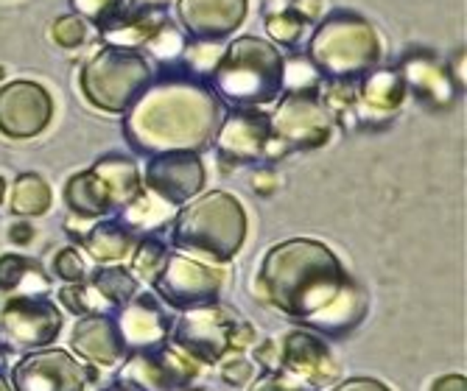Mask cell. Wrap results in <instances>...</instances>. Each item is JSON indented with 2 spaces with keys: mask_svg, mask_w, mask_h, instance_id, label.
<instances>
[{
  "mask_svg": "<svg viewBox=\"0 0 467 391\" xmlns=\"http://www.w3.org/2000/svg\"><path fill=\"white\" fill-rule=\"evenodd\" d=\"M258 296L317 335L345 338L367 316V291L325 243L294 238L269 249L258 274Z\"/></svg>",
  "mask_w": 467,
  "mask_h": 391,
  "instance_id": "cell-1",
  "label": "cell"
},
{
  "mask_svg": "<svg viewBox=\"0 0 467 391\" xmlns=\"http://www.w3.org/2000/svg\"><path fill=\"white\" fill-rule=\"evenodd\" d=\"M222 123V104L207 84L193 78H168L135 98L126 109L123 132L140 154L199 151L210 146Z\"/></svg>",
  "mask_w": 467,
  "mask_h": 391,
  "instance_id": "cell-2",
  "label": "cell"
},
{
  "mask_svg": "<svg viewBox=\"0 0 467 391\" xmlns=\"http://www.w3.org/2000/svg\"><path fill=\"white\" fill-rule=\"evenodd\" d=\"M246 210L224 190H210L182 204L174 215V246L188 254H202L213 263L233 260L246 241Z\"/></svg>",
  "mask_w": 467,
  "mask_h": 391,
  "instance_id": "cell-3",
  "label": "cell"
},
{
  "mask_svg": "<svg viewBox=\"0 0 467 391\" xmlns=\"http://www.w3.org/2000/svg\"><path fill=\"white\" fill-rule=\"evenodd\" d=\"M213 87L238 107H258L275 101L285 87V59L272 42L261 36H241L213 67Z\"/></svg>",
  "mask_w": 467,
  "mask_h": 391,
  "instance_id": "cell-4",
  "label": "cell"
},
{
  "mask_svg": "<svg viewBox=\"0 0 467 391\" xmlns=\"http://www.w3.org/2000/svg\"><path fill=\"white\" fill-rule=\"evenodd\" d=\"M308 57L317 70L330 78H353L378 65L380 39L364 17L353 12H336L314 31Z\"/></svg>",
  "mask_w": 467,
  "mask_h": 391,
  "instance_id": "cell-5",
  "label": "cell"
},
{
  "mask_svg": "<svg viewBox=\"0 0 467 391\" xmlns=\"http://www.w3.org/2000/svg\"><path fill=\"white\" fill-rule=\"evenodd\" d=\"M151 81V65L132 48H101L81 67V93L93 107L120 115Z\"/></svg>",
  "mask_w": 467,
  "mask_h": 391,
  "instance_id": "cell-6",
  "label": "cell"
},
{
  "mask_svg": "<svg viewBox=\"0 0 467 391\" xmlns=\"http://www.w3.org/2000/svg\"><path fill=\"white\" fill-rule=\"evenodd\" d=\"M62 330V311L48 293L0 291V335L23 353L51 346Z\"/></svg>",
  "mask_w": 467,
  "mask_h": 391,
  "instance_id": "cell-7",
  "label": "cell"
},
{
  "mask_svg": "<svg viewBox=\"0 0 467 391\" xmlns=\"http://www.w3.org/2000/svg\"><path fill=\"white\" fill-rule=\"evenodd\" d=\"M269 123V157H280L291 149H319L330 140L333 132V115L327 112L317 90H291L280 101Z\"/></svg>",
  "mask_w": 467,
  "mask_h": 391,
  "instance_id": "cell-8",
  "label": "cell"
},
{
  "mask_svg": "<svg viewBox=\"0 0 467 391\" xmlns=\"http://www.w3.org/2000/svg\"><path fill=\"white\" fill-rule=\"evenodd\" d=\"M238 324L235 311L210 302V305L188 308L171 327V346L185 353L196 364H222L233 353V330Z\"/></svg>",
  "mask_w": 467,
  "mask_h": 391,
  "instance_id": "cell-9",
  "label": "cell"
},
{
  "mask_svg": "<svg viewBox=\"0 0 467 391\" xmlns=\"http://www.w3.org/2000/svg\"><path fill=\"white\" fill-rule=\"evenodd\" d=\"M151 285L168 308L188 311L219 302V293L224 288V272L199 263V260L182 252H168Z\"/></svg>",
  "mask_w": 467,
  "mask_h": 391,
  "instance_id": "cell-10",
  "label": "cell"
},
{
  "mask_svg": "<svg viewBox=\"0 0 467 391\" xmlns=\"http://www.w3.org/2000/svg\"><path fill=\"white\" fill-rule=\"evenodd\" d=\"M196 377V361H191L177 346L162 344L157 350L130 353L115 377L126 391H171L188 386Z\"/></svg>",
  "mask_w": 467,
  "mask_h": 391,
  "instance_id": "cell-11",
  "label": "cell"
},
{
  "mask_svg": "<svg viewBox=\"0 0 467 391\" xmlns=\"http://www.w3.org/2000/svg\"><path fill=\"white\" fill-rule=\"evenodd\" d=\"M54 98L36 81H9L0 87V132L12 140H28L48 129Z\"/></svg>",
  "mask_w": 467,
  "mask_h": 391,
  "instance_id": "cell-12",
  "label": "cell"
},
{
  "mask_svg": "<svg viewBox=\"0 0 467 391\" xmlns=\"http://www.w3.org/2000/svg\"><path fill=\"white\" fill-rule=\"evenodd\" d=\"M9 383L12 391H84L88 375L70 353L42 346L26 353L12 366Z\"/></svg>",
  "mask_w": 467,
  "mask_h": 391,
  "instance_id": "cell-13",
  "label": "cell"
},
{
  "mask_svg": "<svg viewBox=\"0 0 467 391\" xmlns=\"http://www.w3.org/2000/svg\"><path fill=\"white\" fill-rule=\"evenodd\" d=\"M207 170L196 151H168L154 154L143 173V188L154 193L157 199L182 207L191 199H196L204 188Z\"/></svg>",
  "mask_w": 467,
  "mask_h": 391,
  "instance_id": "cell-14",
  "label": "cell"
},
{
  "mask_svg": "<svg viewBox=\"0 0 467 391\" xmlns=\"http://www.w3.org/2000/svg\"><path fill=\"white\" fill-rule=\"evenodd\" d=\"M280 369L311 388H325L338 380V366L327 344L311 330H291L280 341Z\"/></svg>",
  "mask_w": 467,
  "mask_h": 391,
  "instance_id": "cell-15",
  "label": "cell"
},
{
  "mask_svg": "<svg viewBox=\"0 0 467 391\" xmlns=\"http://www.w3.org/2000/svg\"><path fill=\"white\" fill-rule=\"evenodd\" d=\"M216 149L227 162H258L269 157L272 123L266 112L235 109L216 129Z\"/></svg>",
  "mask_w": 467,
  "mask_h": 391,
  "instance_id": "cell-16",
  "label": "cell"
},
{
  "mask_svg": "<svg viewBox=\"0 0 467 391\" xmlns=\"http://www.w3.org/2000/svg\"><path fill=\"white\" fill-rule=\"evenodd\" d=\"M115 319H118V327H120L126 355L157 350V346L168 344L171 319H168V314L162 311V305L151 293H135L115 314Z\"/></svg>",
  "mask_w": 467,
  "mask_h": 391,
  "instance_id": "cell-17",
  "label": "cell"
},
{
  "mask_svg": "<svg viewBox=\"0 0 467 391\" xmlns=\"http://www.w3.org/2000/svg\"><path fill=\"white\" fill-rule=\"evenodd\" d=\"M70 346L78 358H84L93 366H115L120 358H126L120 327L112 314L78 316L70 333Z\"/></svg>",
  "mask_w": 467,
  "mask_h": 391,
  "instance_id": "cell-18",
  "label": "cell"
},
{
  "mask_svg": "<svg viewBox=\"0 0 467 391\" xmlns=\"http://www.w3.org/2000/svg\"><path fill=\"white\" fill-rule=\"evenodd\" d=\"M180 20L196 39L230 36L249 12V0H180Z\"/></svg>",
  "mask_w": 467,
  "mask_h": 391,
  "instance_id": "cell-19",
  "label": "cell"
},
{
  "mask_svg": "<svg viewBox=\"0 0 467 391\" xmlns=\"http://www.w3.org/2000/svg\"><path fill=\"white\" fill-rule=\"evenodd\" d=\"M406 98V84L395 70H369L358 90V118L364 123L389 120Z\"/></svg>",
  "mask_w": 467,
  "mask_h": 391,
  "instance_id": "cell-20",
  "label": "cell"
},
{
  "mask_svg": "<svg viewBox=\"0 0 467 391\" xmlns=\"http://www.w3.org/2000/svg\"><path fill=\"white\" fill-rule=\"evenodd\" d=\"M90 170L96 173L99 182L104 185L112 210H123L126 204L135 201V199L143 193L140 168H138V162L130 159V157L107 154V157H101Z\"/></svg>",
  "mask_w": 467,
  "mask_h": 391,
  "instance_id": "cell-21",
  "label": "cell"
},
{
  "mask_svg": "<svg viewBox=\"0 0 467 391\" xmlns=\"http://www.w3.org/2000/svg\"><path fill=\"white\" fill-rule=\"evenodd\" d=\"M78 241L84 243V249L90 252L93 260H99V263H118V260H123L135 246V235L126 230L118 219L93 224Z\"/></svg>",
  "mask_w": 467,
  "mask_h": 391,
  "instance_id": "cell-22",
  "label": "cell"
},
{
  "mask_svg": "<svg viewBox=\"0 0 467 391\" xmlns=\"http://www.w3.org/2000/svg\"><path fill=\"white\" fill-rule=\"evenodd\" d=\"M65 201H67L70 212H76L78 219H101V215L112 212L107 190L93 170L73 173L65 188Z\"/></svg>",
  "mask_w": 467,
  "mask_h": 391,
  "instance_id": "cell-23",
  "label": "cell"
},
{
  "mask_svg": "<svg viewBox=\"0 0 467 391\" xmlns=\"http://www.w3.org/2000/svg\"><path fill=\"white\" fill-rule=\"evenodd\" d=\"M51 283L42 266L23 254L0 257V291H28V293H48Z\"/></svg>",
  "mask_w": 467,
  "mask_h": 391,
  "instance_id": "cell-24",
  "label": "cell"
},
{
  "mask_svg": "<svg viewBox=\"0 0 467 391\" xmlns=\"http://www.w3.org/2000/svg\"><path fill=\"white\" fill-rule=\"evenodd\" d=\"M88 283L96 288L99 299L104 302V311L112 314V316L138 293V280L130 272H126V269H120V266L96 269V274L88 277Z\"/></svg>",
  "mask_w": 467,
  "mask_h": 391,
  "instance_id": "cell-25",
  "label": "cell"
},
{
  "mask_svg": "<svg viewBox=\"0 0 467 391\" xmlns=\"http://www.w3.org/2000/svg\"><path fill=\"white\" fill-rule=\"evenodd\" d=\"M174 219V204H168L162 199H157L154 193H140L135 201H130L120 215H118V221L130 230L132 235L138 230H154V227H162L165 221H171Z\"/></svg>",
  "mask_w": 467,
  "mask_h": 391,
  "instance_id": "cell-26",
  "label": "cell"
},
{
  "mask_svg": "<svg viewBox=\"0 0 467 391\" xmlns=\"http://www.w3.org/2000/svg\"><path fill=\"white\" fill-rule=\"evenodd\" d=\"M168 17H162L160 12H126L115 26L104 28V36L112 42L115 48H138L146 46V39L165 23Z\"/></svg>",
  "mask_w": 467,
  "mask_h": 391,
  "instance_id": "cell-27",
  "label": "cell"
},
{
  "mask_svg": "<svg viewBox=\"0 0 467 391\" xmlns=\"http://www.w3.org/2000/svg\"><path fill=\"white\" fill-rule=\"evenodd\" d=\"M9 210L26 219H36L51 210V188L39 173H20L12 188V204Z\"/></svg>",
  "mask_w": 467,
  "mask_h": 391,
  "instance_id": "cell-28",
  "label": "cell"
},
{
  "mask_svg": "<svg viewBox=\"0 0 467 391\" xmlns=\"http://www.w3.org/2000/svg\"><path fill=\"white\" fill-rule=\"evenodd\" d=\"M403 76H406L403 84H411V90H417L420 98H429L434 104H445L451 98V84L442 76L440 65L431 59H409Z\"/></svg>",
  "mask_w": 467,
  "mask_h": 391,
  "instance_id": "cell-29",
  "label": "cell"
},
{
  "mask_svg": "<svg viewBox=\"0 0 467 391\" xmlns=\"http://www.w3.org/2000/svg\"><path fill=\"white\" fill-rule=\"evenodd\" d=\"M70 4L81 20L96 23L101 31L115 26L126 12H130V0H70Z\"/></svg>",
  "mask_w": 467,
  "mask_h": 391,
  "instance_id": "cell-30",
  "label": "cell"
},
{
  "mask_svg": "<svg viewBox=\"0 0 467 391\" xmlns=\"http://www.w3.org/2000/svg\"><path fill=\"white\" fill-rule=\"evenodd\" d=\"M303 26H306L303 17L291 6H277V12L269 9V15H266V28H269L272 39H277L280 46H294V42L303 36Z\"/></svg>",
  "mask_w": 467,
  "mask_h": 391,
  "instance_id": "cell-31",
  "label": "cell"
},
{
  "mask_svg": "<svg viewBox=\"0 0 467 391\" xmlns=\"http://www.w3.org/2000/svg\"><path fill=\"white\" fill-rule=\"evenodd\" d=\"M165 254H168V246H165L162 241H157V238H143V241L138 243V254H135V272H138L146 283H151L154 274L160 272V266L165 263Z\"/></svg>",
  "mask_w": 467,
  "mask_h": 391,
  "instance_id": "cell-32",
  "label": "cell"
},
{
  "mask_svg": "<svg viewBox=\"0 0 467 391\" xmlns=\"http://www.w3.org/2000/svg\"><path fill=\"white\" fill-rule=\"evenodd\" d=\"M146 48H149L154 57H160V59H171V57L182 54L185 42H182V34H180L174 26H168V20H165V23L146 39Z\"/></svg>",
  "mask_w": 467,
  "mask_h": 391,
  "instance_id": "cell-33",
  "label": "cell"
},
{
  "mask_svg": "<svg viewBox=\"0 0 467 391\" xmlns=\"http://www.w3.org/2000/svg\"><path fill=\"white\" fill-rule=\"evenodd\" d=\"M51 36L57 39V46L62 48H78L84 39H88V23H84L78 15H65L54 23Z\"/></svg>",
  "mask_w": 467,
  "mask_h": 391,
  "instance_id": "cell-34",
  "label": "cell"
},
{
  "mask_svg": "<svg viewBox=\"0 0 467 391\" xmlns=\"http://www.w3.org/2000/svg\"><path fill=\"white\" fill-rule=\"evenodd\" d=\"M54 274L65 283H81L88 277V266H84L81 254L76 252V246H65L57 252L54 257Z\"/></svg>",
  "mask_w": 467,
  "mask_h": 391,
  "instance_id": "cell-35",
  "label": "cell"
},
{
  "mask_svg": "<svg viewBox=\"0 0 467 391\" xmlns=\"http://www.w3.org/2000/svg\"><path fill=\"white\" fill-rule=\"evenodd\" d=\"M249 391H317V388H311L303 380H296V377L285 375L283 369H277V372H264L252 383Z\"/></svg>",
  "mask_w": 467,
  "mask_h": 391,
  "instance_id": "cell-36",
  "label": "cell"
},
{
  "mask_svg": "<svg viewBox=\"0 0 467 391\" xmlns=\"http://www.w3.org/2000/svg\"><path fill=\"white\" fill-rule=\"evenodd\" d=\"M222 377L230 386H246L254 380V364L244 355H233V358H222Z\"/></svg>",
  "mask_w": 467,
  "mask_h": 391,
  "instance_id": "cell-37",
  "label": "cell"
},
{
  "mask_svg": "<svg viewBox=\"0 0 467 391\" xmlns=\"http://www.w3.org/2000/svg\"><path fill=\"white\" fill-rule=\"evenodd\" d=\"M254 361L261 364L264 372H277L280 369V344L277 338H266L254 346Z\"/></svg>",
  "mask_w": 467,
  "mask_h": 391,
  "instance_id": "cell-38",
  "label": "cell"
},
{
  "mask_svg": "<svg viewBox=\"0 0 467 391\" xmlns=\"http://www.w3.org/2000/svg\"><path fill=\"white\" fill-rule=\"evenodd\" d=\"M188 59L193 62V67H199V70H210V73H213L216 62L222 59V51H219L216 46H196L193 51H188Z\"/></svg>",
  "mask_w": 467,
  "mask_h": 391,
  "instance_id": "cell-39",
  "label": "cell"
},
{
  "mask_svg": "<svg viewBox=\"0 0 467 391\" xmlns=\"http://www.w3.org/2000/svg\"><path fill=\"white\" fill-rule=\"evenodd\" d=\"M333 391H389V386L375 377H350V380L336 383Z\"/></svg>",
  "mask_w": 467,
  "mask_h": 391,
  "instance_id": "cell-40",
  "label": "cell"
},
{
  "mask_svg": "<svg viewBox=\"0 0 467 391\" xmlns=\"http://www.w3.org/2000/svg\"><path fill=\"white\" fill-rule=\"evenodd\" d=\"M275 188H277V177H275L272 170H258V173H254V180H252V190L254 193L269 196Z\"/></svg>",
  "mask_w": 467,
  "mask_h": 391,
  "instance_id": "cell-41",
  "label": "cell"
},
{
  "mask_svg": "<svg viewBox=\"0 0 467 391\" xmlns=\"http://www.w3.org/2000/svg\"><path fill=\"white\" fill-rule=\"evenodd\" d=\"M291 9L303 17V23L306 20H319L322 17V0H296Z\"/></svg>",
  "mask_w": 467,
  "mask_h": 391,
  "instance_id": "cell-42",
  "label": "cell"
},
{
  "mask_svg": "<svg viewBox=\"0 0 467 391\" xmlns=\"http://www.w3.org/2000/svg\"><path fill=\"white\" fill-rule=\"evenodd\" d=\"M252 344H254V327L246 322H238L233 330V350H244V346H252Z\"/></svg>",
  "mask_w": 467,
  "mask_h": 391,
  "instance_id": "cell-43",
  "label": "cell"
},
{
  "mask_svg": "<svg viewBox=\"0 0 467 391\" xmlns=\"http://www.w3.org/2000/svg\"><path fill=\"white\" fill-rule=\"evenodd\" d=\"M431 391H467V380H464V375H445V377L434 380Z\"/></svg>",
  "mask_w": 467,
  "mask_h": 391,
  "instance_id": "cell-44",
  "label": "cell"
},
{
  "mask_svg": "<svg viewBox=\"0 0 467 391\" xmlns=\"http://www.w3.org/2000/svg\"><path fill=\"white\" fill-rule=\"evenodd\" d=\"M9 238H12L17 246H26V243L34 238V227H31V224H23V221H20V224H12V230H9Z\"/></svg>",
  "mask_w": 467,
  "mask_h": 391,
  "instance_id": "cell-45",
  "label": "cell"
},
{
  "mask_svg": "<svg viewBox=\"0 0 467 391\" xmlns=\"http://www.w3.org/2000/svg\"><path fill=\"white\" fill-rule=\"evenodd\" d=\"M138 4H146V6H162L168 0H138Z\"/></svg>",
  "mask_w": 467,
  "mask_h": 391,
  "instance_id": "cell-46",
  "label": "cell"
},
{
  "mask_svg": "<svg viewBox=\"0 0 467 391\" xmlns=\"http://www.w3.org/2000/svg\"><path fill=\"white\" fill-rule=\"evenodd\" d=\"M4 196H6V180L0 177V201H4Z\"/></svg>",
  "mask_w": 467,
  "mask_h": 391,
  "instance_id": "cell-47",
  "label": "cell"
},
{
  "mask_svg": "<svg viewBox=\"0 0 467 391\" xmlns=\"http://www.w3.org/2000/svg\"><path fill=\"white\" fill-rule=\"evenodd\" d=\"M171 391H204V388H191V386H180V388H171Z\"/></svg>",
  "mask_w": 467,
  "mask_h": 391,
  "instance_id": "cell-48",
  "label": "cell"
},
{
  "mask_svg": "<svg viewBox=\"0 0 467 391\" xmlns=\"http://www.w3.org/2000/svg\"><path fill=\"white\" fill-rule=\"evenodd\" d=\"M0 391H12V386H9V383H4V380H0Z\"/></svg>",
  "mask_w": 467,
  "mask_h": 391,
  "instance_id": "cell-49",
  "label": "cell"
},
{
  "mask_svg": "<svg viewBox=\"0 0 467 391\" xmlns=\"http://www.w3.org/2000/svg\"><path fill=\"white\" fill-rule=\"evenodd\" d=\"M107 391H126V388H120V386H115V388H107Z\"/></svg>",
  "mask_w": 467,
  "mask_h": 391,
  "instance_id": "cell-50",
  "label": "cell"
}]
</instances>
